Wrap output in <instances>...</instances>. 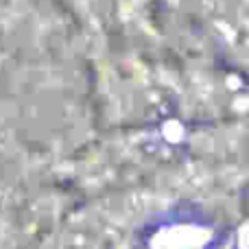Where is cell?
<instances>
[{
  "instance_id": "6da1fadb",
  "label": "cell",
  "mask_w": 249,
  "mask_h": 249,
  "mask_svg": "<svg viewBox=\"0 0 249 249\" xmlns=\"http://www.w3.org/2000/svg\"><path fill=\"white\" fill-rule=\"evenodd\" d=\"M68 2L72 4L81 16L90 18V20H94V22L103 20L109 13V9H112V0H68Z\"/></svg>"
}]
</instances>
